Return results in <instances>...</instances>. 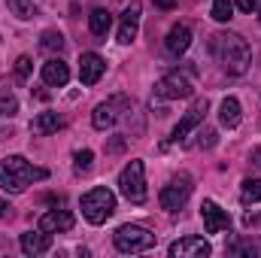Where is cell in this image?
Listing matches in <instances>:
<instances>
[{"label":"cell","mask_w":261,"mask_h":258,"mask_svg":"<svg viewBox=\"0 0 261 258\" xmlns=\"http://www.w3.org/2000/svg\"><path fill=\"white\" fill-rule=\"evenodd\" d=\"M49 246H52V237L46 231H28V234H21V252L24 255H43V252H49Z\"/></svg>","instance_id":"obj_16"},{"label":"cell","mask_w":261,"mask_h":258,"mask_svg":"<svg viewBox=\"0 0 261 258\" xmlns=\"http://www.w3.org/2000/svg\"><path fill=\"white\" fill-rule=\"evenodd\" d=\"M261 0H237V9L240 12H258Z\"/></svg>","instance_id":"obj_29"},{"label":"cell","mask_w":261,"mask_h":258,"mask_svg":"<svg viewBox=\"0 0 261 258\" xmlns=\"http://www.w3.org/2000/svg\"><path fill=\"white\" fill-rule=\"evenodd\" d=\"M155 246V234L149 228H140V225H122L116 231V249L125 252V255H134V252H146Z\"/></svg>","instance_id":"obj_5"},{"label":"cell","mask_w":261,"mask_h":258,"mask_svg":"<svg viewBox=\"0 0 261 258\" xmlns=\"http://www.w3.org/2000/svg\"><path fill=\"white\" fill-rule=\"evenodd\" d=\"M119 192L128 197L130 203H146V167H143V161H128L125 164V170L119 173Z\"/></svg>","instance_id":"obj_4"},{"label":"cell","mask_w":261,"mask_h":258,"mask_svg":"<svg viewBox=\"0 0 261 258\" xmlns=\"http://www.w3.org/2000/svg\"><path fill=\"white\" fill-rule=\"evenodd\" d=\"M206 110H210V100H206V97L195 100V104H192V110H189V113L179 119V125L173 128V140H176V143H186V137H189V134H192V131H195L200 122H203Z\"/></svg>","instance_id":"obj_8"},{"label":"cell","mask_w":261,"mask_h":258,"mask_svg":"<svg viewBox=\"0 0 261 258\" xmlns=\"http://www.w3.org/2000/svg\"><path fill=\"white\" fill-rule=\"evenodd\" d=\"M46 176H49V170L34 167L21 155H6L0 161V189L9 192V194H21L34 179H46Z\"/></svg>","instance_id":"obj_2"},{"label":"cell","mask_w":261,"mask_h":258,"mask_svg":"<svg viewBox=\"0 0 261 258\" xmlns=\"http://www.w3.org/2000/svg\"><path fill=\"white\" fill-rule=\"evenodd\" d=\"M43 82L46 85H55V88H64L67 82H70V67L61 58H49L43 64Z\"/></svg>","instance_id":"obj_15"},{"label":"cell","mask_w":261,"mask_h":258,"mask_svg":"<svg viewBox=\"0 0 261 258\" xmlns=\"http://www.w3.org/2000/svg\"><path fill=\"white\" fill-rule=\"evenodd\" d=\"M258 158H261V152H258Z\"/></svg>","instance_id":"obj_34"},{"label":"cell","mask_w":261,"mask_h":258,"mask_svg":"<svg viewBox=\"0 0 261 258\" xmlns=\"http://www.w3.org/2000/svg\"><path fill=\"white\" fill-rule=\"evenodd\" d=\"M228 252L231 255H261V246L252 243V240H237V243L228 246Z\"/></svg>","instance_id":"obj_26"},{"label":"cell","mask_w":261,"mask_h":258,"mask_svg":"<svg viewBox=\"0 0 261 258\" xmlns=\"http://www.w3.org/2000/svg\"><path fill=\"white\" fill-rule=\"evenodd\" d=\"M88 28H91L94 37H107L110 28H113V15H110L107 9H94V12L88 15Z\"/></svg>","instance_id":"obj_20"},{"label":"cell","mask_w":261,"mask_h":258,"mask_svg":"<svg viewBox=\"0 0 261 258\" xmlns=\"http://www.w3.org/2000/svg\"><path fill=\"white\" fill-rule=\"evenodd\" d=\"M18 113V97L9 88H0V116H15Z\"/></svg>","instance_id":"obj_23"},{"label":"cell","mask_w":261,"mask_h":258,"mask_svg":"<svg viewBox=\"0 0 261 258\" xmlns=\"http://www.w3.org/2000/svg\"><path fill=\"white\" fill-rule=\"evenodd\" d=\"M243 110H240V100L237 97H225L222 104H219V122H222V128H228V131H234L237 125H240V116Z\"/></svg>","instance_id":"obj_17"},{"label":"cell","mask_w":261,"mask_h":258,"mask_svg":"<svg viewBox=\"0 0 261 258\" xmlns=\"http://www.w3.org/2000/svg\"><path fill=\"white\" fill-rule=\"evenodd\" d=\"M113 213H116V194L110 192V189L97 186V189L82 194V216L91 225H103Z\"/></svg>","instance_id":"obj_3"},{"label":"cell","mask_w":261,"mask_h":258,"mask_svg":"<svg viewBox=\"0 0 261 258\" xmlns=\"http://www.w3.org/2000/svg\"><path fill=\"white\" fill-rule=\"evenodd\" d=\"M31 67H34V61H31L28 55H21V58L15 61V76H18V79H28V76H31Z\"/></svg>","instance_id":"obj_28"},{"label":"cell","mask_w":261,"mask_h":258,"mask_svg":"<svg viewBox=\"0 0 261 258\" xmlns=\"http://www.w3.org/2000/svg\"><path fill=\"white\" fill-rule=\"evenodd\" d=\"M61 125H64V119H61L58 113H40V116L31 122V131L40 134V137H46V134H55Z\"/></svg>","instance_id":"obj_19"},{"label":"cell","mask_w":261,"mask_h":258,"mask_svg":"<svg viewBox=\"0 0 261 258\" xmlns=\"http://www.w3.org/2000/svg\"><path fill=\"white\" fill-rule=\"evenodd\" d=\"M91 161H94V152H91V149H82V152H76V170H79V173L91 170Z\"/></svg>","instance_id":"obj_27"},{"label":"cell","mask_w":261,"mask_h":258,"mask_svg":"<svg viewBox=\"0 0 261 258\" xmlns=\"http://www.w3.org/2000/svg\"><path fill=\"white\" fill-rule=\"evenodd\" d=\"M40 49H46V52H61V49H64V37H61L58 31H46L43 40H40Z\"/></svg>","instance_id":"obj_24"},{"label":"cell","mask_w":261,"mask_h":258,"mask_svg":"<svg viewBox=\"0 0 261 258\" xmlns=\"http://www.w3.org/2000/svg\"><path fill=\"white\" fill-rule=\"evenodd\" d=\"M192 91H195L192 79H189L186 73H179V70H173V73H167V76H161V79L155 82V94H158V97H164V100L192 97Z\"/></svg>","instance_id":"obj_7"},{"label":"cell","mask_w":261,"mask_h":258,"mask_svg":"<svg viewBox=\"0 0 261 258\" xmlns=\"http://www.w3.org/2000/svg\"><path fill=\"white\" fill-rule=\"evenodd\" d=\"M158 3H161V6H164V9H170V6H176V3H179V0H158Z\"/></svg>","instance_id":"obj_32"},{"label":"cell","mask_w":261,"mask_h":258,"mask_svg":"<svg viewBox=\"0 0 261 258\" xmlns=\"http://www.w3.org/2000/svg\"><path fill=\"white\" fill-rule=\"evenodd\" d=\"M240 200L249 207V203H258L261 200V179H246L243 189H240Z\"/></svg>","instance_id":"obj_21"},{"label":"cell","mask_w":261,"mask_h":258,"mask_svg":"<svg viewBox=\"0 0 261 258\" xmlns=\"http://www.w3.org/2000/svg\"><path fill=\"white\" fill-rule=\"evenodd\" d=\"M213 18L216 21H231L234 18V3L231 0H213Z\"/></svg>","instance_id":"obj_25"},{"label":"cell","mask_w":261,"mask_h":258,"mask_svg":"<svg viewBox=\"0 0 261 258\" xmlns=\"http://www.w3.org/2000/svg\"><path fill=\"white\" fill-rule=\"evenodd\" d=\"M103 73H107V61H103L100 55L85 52V55L79 58V79H82V85H97Z\"/></svg>","instance_id":"obj_12"},{"label":"cell","mask_w":261,"mask_h":258,"mask_svg":"<svg viewBox=\"0 0 261 258\" xmlns=\"http://www.w3.org/2000/svg\"><path fill=\"white\" fill-rule=\"evenodd\" d=\"M140 15H143V3L134 0L128 9L122 12V21H119V43L128 46L137 40V31H140Z\"/></svg>","instance_id":"obj_10"},{"label":"cell","mask_w":261,"mask_h":258,"mask_svg":"<svg viewBox=\"0 0 261 258\" xmlns=\"http://www.w3.org/2000/svg\"><path fill=\"white\" fill-rule=\"evenodd\" d=\"M258 21H261V6H258Z\"/></svg>","instance_id":"obj_33"},{"label":"cell","mask_w":261,"mask_h":258,"mask_svg":"<svg viewBox=\"0 0 261 258\" xmlns=\"http://www.w3.org/2000/svg\"><path fill=\"white\" fill-rule=\"evenodd\" d=\"M210 252L213 249L203 237H182V240L170 243V258H206Z\"/></svg>","instance_id":"obj_11"},{"label":"cell","mask_w":261,"mask_h":258,"mask_svg":"<svg viewBox=\"0 0 261 258\" xmlns=\"http://www.w3.org/2000/svg\"><path fill=\"white\" fill-rule=\"evenodd\" d=\"M70 228H73V213L70 210H49L40 219V231H46V234H64Z\"/></svg>","instance_id":"obj_13"},{"label":"cell","mask_w":261,"mask_h":258,"mask_svg":"<svg viewBox=\"0 0 261 258\" xmlns=\"http://www.w3.org/2000/svg\"><path fill=\"white\" fill-rule=\"evenodd\" d=\"M189 197H192V176H189V173L173 176V179L161 189V194H158L161 210H167V213H179V210L189 203Z\"/></svg>","instance_id":"obj_6"},{"label":"cell","mask_w":261,"mask_h":258,"mask_svg":"<svg viewBox=\"0 0 261 258\" xmlns=\"http://www.w3.org/2000/svg\"><path fill=\"white\" fill-rule=\"evenodd\" d=\"M200 146H206V149L216 146V131H203V134H200Z\"/></svg>","instance_id":"obj_30"},{"label":"cell","mask_w":261,"mask_h":258,"mask_svg":"<svg viewBox=\"0 0 261 258\" xmlns=\"http://www.w3.org/2000/svg\"><path fill=\"white\" fill-rule=\"evenodd\" d=\"M6 6H9V12H12L15 18H21V21L34 18V3H31V0H6Z\"/></svg>","instance_id":"obj_22"},{"label":"cell","mask_w":261,"mask_h":258,"mask_svg":"<svg viewBox=\"0 0 261 258\" xmlns=\"http://www.w3.org/2000/svg\"><path fill=\"white\" fill-rule=\"evenodd\" d=\"M189 46H192V28L189 24H173L167 40H164V49L170 55H182V52H189Z\"/></svg>","instance_id":"obj_14"},{"label":"cell","mask_w":261,"mask_h":258,"mask_svg":"<svg viewBox=\"0 0 261 258\" xmlns=\"http://www.w3.org/2000/svg\"><path fill=\"white\" fill-rule=\"evenodd\" d=\"M116 119H119V113H116V104L110 100V104H97L94 107V116H91V125L97 131H107L116 125Z\"/></svg>","instance_id":"obj_18"},{"label":"cell","mask_w":261,"mask_h":258,"mask_svg":"<svg viewBox=\"0 0 261 258\" xmlns=\"http://www.w3.org/2000/svg\"><path fill=\"white\" fill-rule=\"evenodd\" d=\"M6 216H12V207H9V200H0V219H6Z\"/></svg>","instance_id":"obj_31"},{"label":"cell","mask_w":261,"mask_h":258,"mask_svg":"<svg viewBox=\"0 0 261 258\" xmlns=\"http://www.w3.org/2000/svg\"><path fill=\"white\" fill-rule=\"evenodd\" d=\"M213 52L219 58V64L225 67L231 76L246 73L252 64V49L240 34H216L213 37Z\"/></svg>","instance_id":"obj_1"},{"label":"cell","mask_w":261,"mask_h":258,"mask_svg":"<svg viewBox=\"0 0 261 258\" xmlns=\"http://www.w3.org/2000/svg\"><path fill=\"white\" fill-rule=\"evenodd\" d=\"M200 216H203L206 234H222V231L231 228V216H228L216 200H203V203H200Z\"/></svg>","instance_id":"obj_9"}]
</instances>
